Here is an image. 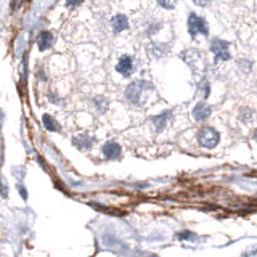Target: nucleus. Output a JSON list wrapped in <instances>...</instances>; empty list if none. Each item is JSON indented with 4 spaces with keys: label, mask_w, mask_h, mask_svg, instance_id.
<instances>
[{
    "label": "nucleus",
    "mask_w": 257,
    "mask_h": 257,
    "mask_svg": "<svg viewBox=\"0 0 257 257\" xmlns=\"http://www.w3.org/2000/svg\"><path fill=\"white\" fill-rule=\"evenodd\" d=\"M145 88H151V84H148L147 80H135L125 88V98L134 104H139L142 101Z\"/></svg>",
    "instance_id": "nucleus-1"
},
{
    "label": "nucleus",
    "mask_w": 257,
    "mask_h": 257,
    "mask_svg": "<svg viewBox=\"0 0 257 257\" xmlns=\"http://www.w3.org/2000/svg\"><path fill=\"white\" fill-rule=\"evenodd\" d=\"M220 140V135L219 132L215 131L212 127H204L201 128L199 134H198V142L203 148H207V150H212L217 147V143Z\"/></svg>",
    "instance_id": "nucleus-2"
},
{
    "label": "nucleus",
    "mask_w": 257,
    "mask_h": 257,
    "mask_svg": "<svg viewBox=\"0 0 257 257\" xmlns=\"http://www.w3.org/2000/svg\"><path fill=\"white\" fill-rule=\"evenodd\" d=\"M188 32L191 37L198 36H207L209 34V26L204 18H201L196 13H191L188 16Z\"/></svg>",
    "instance_id": "nucleus-3"
},
{
    "label": "nucleus",
    "mask_w": 257,
    "mask_h": 257,
    "mask_svg": "<svg viewBox=\"0 0 257 257\" xmlns=\"http://www.w3.org/2000/svg\"><path fill=\"white\" fill-rule=\"evenodd\" d=\"M230 44L227 40H220V39H214L211 44V52L215 55V61H227L230 60Z\"/></svg>",
    "instance_id": "nucleus-4"
},
{
    "label": "nucleus",
    "mask_w": 257,
    "mask_h": 257,
    "mask_svg": "<svg viewBox=\"0 0 257 257\" xmlns=\"http://www.w3.org/2000/svg\"><path fill=\"white\" fill-rule=\"evenodd\" d=\"M116 71L119 74H122L124 77H131L134 74V58L128 55H124L116 64Z\"/></svg>",
    "instance_id": "nucleus-5"
},
{
    "label": "nucleus",
    "mask_w": 257,
    "mask_h": 257,
    "mask_svg": "<svg viewBox=\"0 0 257 257\" xmlns=\"http://www.w3.org/2000/svg\"><path fill=\"white\" fill-rule=\"evenodd\" d=\"M209 116H211V108L206 103H198L193 109V119L198 120V122H203Z\"/></svg>",
    "instance_id": "nucleus-6"
},
{
    "label": "nucleus",
    "mask_w": 257,
    "mask_h": 257,
    "mask_svg": "<svg viewBox=\"0 0 257 257\" xmlns=\"http://www.w3.org/2000/svg\"><path fill=\"white\" fill-rule=\"evenodd\" d=\"M101 150H103L104 158H108V159H117L120 156V147H119L117 143H114V142L104 143Z\"/></svg>",
    "instance_id": "nucleus-7"
},
{
    "label": "nucleus",
    "mask_w": 257,
    "mask_h": 257,
    "mask_svg": "<svg viewBox=\"0 0 257 257\" xmlns=\"http://www.w3.org/2000/svg\"><path fill=\"white\" fill-rule=\"evenodd\" d=\"M37 45H39V50H47V48H50L53 45L52 32H48V31L40 32L39 37H37Z\"/></svg>",
    "instance_id": "nucleus-8"
},
{
    "label": "nucleus",
    "mask_w": 257,
    "mask_h": 257,
    "mask_svg": "<svg viewBox=\"0 0 257 257\" xmlns=\"http://www.w3.org/2000/svg\"><path fill=\"white\" fill-rule=\"evenodd\" d=\"M111 26L114 32H122V31L128 29V21L124 15H116L111 21Z\"/></svg>",
    "instance_id": "nucleus-9"
},
{
    "label": "nucleus",
    "mask_w": 257,
    "mask_h": 257,
    "mask_svg": "<svg viewBox=\"0 0 257 257\" xmlns=\"http://www.w3.org/2000/svg\"><path fill=\"white\" fill-rule=\"evenodd\" d=\"M169 117H171V111H166V112H163V114H159V116H155V117H153V124H155L156 132L164 131V127H166L167 122H169Z\"/></svg>",
    "instance_id": "nucleus-10"
},
{
    "label": "nucleus",
    "mask_w": 257,
    "mask_h": 257,
    "mask_svg": "<svg viewBox=\"0 0 257 257\" xmlns=\"http://www.w3.org/2000/svg\"><path fill=\"white\" fill-rule=\"evenodd\" d=\"M72 143H74L76 147L80 148V150H88V148L92 147L93 140H92L88 135H77V137H74V140H72Z\"/></svg>",
    "instance_id": "nucleus-11"
},
{
    "label": "nucleus",
    "mask_w": 257,
    "mask_h": 257,
    "mask_svg": "<svg viewBox=\"0 0 257 257\" xmlns=\"http://www.w3.org/2000/svg\"><path fill=\"white\" fill-rule=\"evenodd\" d=\"M42 120H44V125H45L47 131H50V132H58V131H60V125H58V122H56V120H55L52 116L44 114Z\"/></svg>",
    "instance_id": "nucleus-12"
},
{
    "label": "nucleus",
    "mask_w": 257,
    "mask_h": 257,
    "mask_svg": "<svg viewBox=\"0 0 257 257\" xmlns=\"http://www.w3.org/2000/svg\"><path fill=\"white\" fill-rule=\"evenodd\" d=\"M159 4V7L166 8V10H172V8L177 5V0H156Z\"/></svg>",
    "instance_id": "nucleus-13"
},
{
    "label": "nucleus",
    "mask_w": 257,
    "mask_h": 257,
    "mask_svg": "<svg viewBox=\"0 0 257 257\" xmlns=\"http://www.w3.org/2000/svg\"><path fill=\"white\" fill-rule=\"evenodd\" d=\"M95 103H96V108H98L100 112H103L104 109H106V106H108V101L104 100V98H95Z\"/></svg>",
    "instance_id": "nucleus-14"
},
{
    "label": "nucleus",
    "mask_w": 257,
    "mask_h": 257,
    "mask_svg": "<svg viewBox=\"0 0 257 257\" xmlns=\"http://www.w3.org/2000/svg\"><path fill=\"white\" fill-rule=\"evenodd\" d=\"M84 0H66V7L72 8V7H77L79 4H82Z\"/></svg>",
    "instance_id": "nucleus-15"
},
{
    "label": "nucleus",
    "mask_w": 257,
    "mask_h": 257,
    "mask_svg": "<svg viewBox=\"0 0 257 257\" xmlns=\"http://www.w3.org/2000/svg\"><path fill=\"white\" fill-rule=\"evenodd\" d=\"M180 238H190L188 241H193V239H195V235L190 233V231H183V233H180Z\"/></svg>",
    "instance_id": "nucleus-16"
},
{
    "label": "nucleus",
    "mask_w": 257,
    "mask_h": 257,
    "mask_svg": "<svg viewBox=\"0 0 257 257\" xmlns=\"http://www.w3.org/2000/svg\"><path fill=\"white\" fill-rule=\"evenodd\" d=\"M198 7H206V5H209L211 4V0H193Z\"/></svg>",
    "instance_id": "nucleus-17"
}]
</instances>
